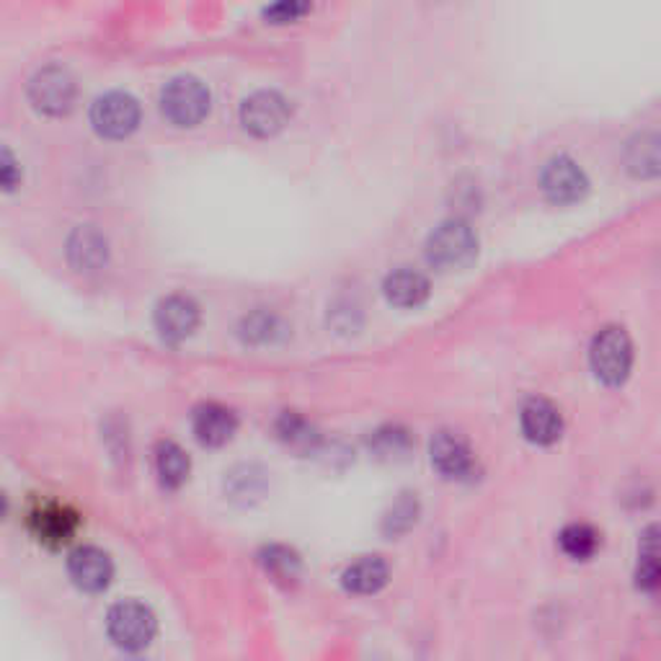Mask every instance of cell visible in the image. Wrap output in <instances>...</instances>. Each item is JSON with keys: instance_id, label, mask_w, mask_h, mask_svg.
Wrapping results in <instances>:
<instances>
[{"instance_id": "obj_10", "label": "cell", "mask_w": 661, "mask_h": 661, "mask_svg": "<svg viewBox=\"0 0 661 661\" xmlns=\"http://www.w3.org/2000/svg\"><path fill=\"white\" fill-rule=\"evenodd\" d=\"M68 574L78 590H83L88 594H99L107 590L111 579H115V563H111L109 553H103L101 547L86 545L70 553Z\"/></svg>"}, {"instance_id": "obj_3", "label": "cell", "mask_w": 661, "mask_h": 661, "mask_svg": "<svg viewBox=\"0 0 661 661\" xmlns=\"http://www.w3.org/2000/svg\"><path fill=\"white\" fill-rule=\"evenodd\" d=\"M109 639L125 651H142L158 633V620L142 602L127 600L109 610L107 615Z\"/></svg>"}, {"instance_id": "obj_13", "label": "cell", "mask_w": 661, "mask_h": 661, "mask_svg": "<svg viewBox=\"0 0 661 661\" xmlns=\"http://www.w3.org/2000/svg\"><path fill=\"white\" fill-rule=\"evenodd\" d=\"M191 430L199 445L205 447H223L233 440V434L238 430V418L230 408L220 406V403H205L195 411L191 418Z\"/></svg>"}, {"instance_id": "obj_26", "label": "cell", "mask_w": 661, "mask_h": 661, "mask_svg": "<svg viewBox=\"0 0 661 661\" xmlns=\"http://www.w3.org/2000/svg\"><path fill=\"white\" fill-rule=\"evenodd\" d=\"M418 520V499L416 494H401L383 517V532L388 537H398L408 532Z\"/></svg>"}, {"instance_id": "obj_4", "label": "cell", "mask_w": 661, "mask_h": 661, "mask_svg": "<svg viewBox=\"0 0 661 661\" xmlns=\"http://www.w3.org/2000/svg\"><path fill=\"white\" fill-rule=\"evenodd\" d=\"M160 109L176 127H197L209 115L207 86L191 76L168 80L160 93Z\"/></svg>"}, {"instance_id": "obj_28", "label": "cell", "mask_w": 661, "mask_h": 661, "mask_svg": "<svg viewBox=\"0 0 661 661\" xmlns=\"http://www.w3.org/2000/svg\"><path fill=\"white\" fill-rule=\"evenodd\" d=\"M310 11V6H297V3H279V6H272L266 8L264 16L266 19H272L274 23H287V21H295L300 19Z\"/></svg>"}, {"instance_id": "obj_9", "label": "cell", "mask_w": 661, "mask_h": 661, "mask_svg": "<svg viewBox=\"0 0 661 661\" xmlns=\"http://www.w3.org/2000/svg\"><path fill=\"white\" fill-rule=\"evenodd\" d=\"M432 465L442 473V479L465 481L475 473V455L463 434L442 430L432 437L430 445Z\"/></svg>"}, {"instance_id": "obj_24", "label": "cell", "mask_w": 661, "mask_h": 661, "mask_svg": "<svg viewBox=\"0 0 661 661\" xmlns=\"http://www.w3.org/2000/svg\"><path fill=\"white\" fill-rule=\"evenodd\" d=\"M259 561L266 569V574L277 579V582H293V579L300 576V559H297L295 551H289L285 545L264 547Z\"/></svg>"}, {"instance_id": "obj_15", "label": "cell", "mask_w": 661, "mask_h": 661, "mask_svg": "<svg viewBox=\"0 0 661 661\" xmlns=\"http://www.w3.org/2000/svg\"><path fill=\"white\" fill-rule=\"evenodd\" d=\"M68 259L78 272H99L109 262V240L93 225H80L68 240Z\"/></svg>"}, {"instance_id": "obj_21", "label": "cell", "mask_w": 661, "mask_h": 661, "mask_svg": "<svg viewBox=\"0 0 661 661\" xmlns=\"http://www.w3.org/2000/svg\"><path fill=\"white\" fill-rule=\"evenodd\" d=\"M628 171L635 176H654L659 171V137L654 132H643L628 145L625 152Z\"/></svg>"}, {"instance_id": "obj_11", "label": "cell", "mask_w": 661, "mask_h": 661, "mask_svg": "<svg viewBox=\"0 0 661 661\" xmlns=\"http://www.w3.org/2000/svg\"><path fill=\"white\" fill-rule=\"evenodd\" d=\"M31 532H34L39 543L60 547L72 540L78 532V514L66 504L47 502L39 504L34 512H31Z\"/></svg>"}, {"instance_id": "obj_7", "label": "cell", "mask_w": 661, "mask_h": 661, "mask_svg": "<svg viewBox=\"0 0 661 661\" xmlns=\"http://www.w3.org/2000/svg\"><path fill=\"white\" fill-rule=\"evenodd\" d=\"M240 122L256 137H272L285 130L289 122V103L277 91H259L244 101Z\"/></svg>"}, {"instance_id": "obj_8", "label": "cell", "mask_w": 661, "mask_h": 661, "mask_svg": "<svg viewBox=\"0 0 661 661\" xmlns=\"http://www.w3.org/2000/svg\"><path fill=\"white\" fill-rule=\"evenodd\" d=\"M540 187L555 205H571V201H579L586 195L590 181H586V174L576 160H571L569 156H555L547 160L543 174H540Z\"/></svg>"}, {"instance_id": "obj_27", "label": "cell", "mask_w": 661, "mask_h": 661, "mask_svg": "<svg viewBox=\"0 0 661 661\" xmlns=\"http://www.w3.org/2000/svg\"><path fill=\"white\" fill-rule=\"evenodd\" d=\"M21 166L19 160H16V156L8 148H3L0 145V189L11 191L21 184Z\"/></svg>"}, {"instance_id": "obj_16", "label": "cell", "mask_w": 661, "mask_h": 661, "mask_svg": "<svg viewBox=\"0 0 661 661\" xmlns=\"http://www.w3.org/2000/svg\"><path fill=\"white\" fill-rule=\"evenodd\" d=\"M383 289L388 303L396 305V308H418V305H424L426 297H430V279H426L422 272L401 266V269L391 272L388 277H385Z\"/></svg>"}, {"instance_id": "obj_22", "label": "cell", "mask_w": 661, "mask_h": 661, "mask_svg": "<svg viewBox=\"0 0 661 661\" xmlns=\"http://www.w3.org/2000/svg\"><path fill=\"white\" fill-rule=\"evenodd\" d=\"M561 551L574 561H586L592 559L600 547V532H596L592 525H584V522H574V525L563 527L559 535Z\"/></svg>"}, {"instance_id": "obj_6", "label": "cell", "mask_w": 661, "mask_h": 661, "mask_svg": "<svg viewBox=\"0 0 661 661\" xmlns=\"http://www.w3.org/2000/svg\"><path fill=\"white\" fill-rule=\"evenodd\" d=\"M31 103L45 115L60 117L68 115L76 103V80H72L70 72L60 66H50L39 70L34 78H31L29 86Z\"/></svg>"}, {"instance_id": "obj_18", "label": "cell", "mask_w": 661, "mask_h": 661, "mask_svg": "<svg viewBox=\"0 0 661 661\" xmlns=\"http://www.w3.org/2000/svg\"><path fill=\"white\" fill-rule=\"evenodd\" d=\"M189 455L176 442H158L156 447V473L166 489H179L189 479Z\"/></svg>"}, {"instance_id": "obj_14", "label": "cell", "mask_w": 661, "mask_h": 661, "mask_svg": "<svg viewBox=\"0 0 661 661\" xmlns=\"http://www.w3.org/2000/svg\"><path fill=\"white\" fill-rule=\"evenodd\" d=\"M520 422L525 437L530 442H535V445H553V442H559L563 432V418L559 414V408L545 398L527 401L525 406H522Z\"/></svg>"}, {"instance_id": "obj_23", "label": "cell", "mask_w": 661, "mask_h": 661, "mask_svg": "<svg viewBox=\"0 0 661 661\" xmlns=\"http://www.w3.org/2000/svg\"><path fill=\"white\" fill-rule=\"evenodd\" d=\"M411 447H414V440L401 426H383L369 437V450L381 461H403L411 453Z\"/></svg>"}, {"instance_id": "obj_12", "label": "cell", "mask_w": 661, "mask_h": 661, "mask_svg": "<svg viewBox=\"0 0 661 661\" xmlns=\"http://www.w3.org/2000/svg\"><path fill=\"white\" fill-rule=\"evenodd\" d=\"M199 326V305L187 295H171L158 303L156 328L166 342H184Z\"/></svg>"}, {"instance_id": "obj_20", "label": "cell", "mask_w": 661, "mask_h": 661, "mask_svg": "<svg viewBox=\"0 0 661 661\" xmlns=\"http://www.w3.org/2000/svg\"><path fill=\"white\" fill-rule=\"evenodd\" d=\"M277 434L285 445L297 450V453H313L320 442V434L316 426H313L308 418L295 414V411H287V414L279 416Z\"/></svg>"}, {"instance_id": "obj_17", "label": "cell", "mask_w": 661, "mask_h": 661, "mask_svg": "<svg viewBox=\"0 0 661 661\" xmlns=\"http://www.w3.org/2000/svg\"><path fill=\"white\" fill-rule=\"evenodd\" d=\"M388 563L377 555H365V559L354 561L352 566H346L342 574V584L346 592L352 594H375L388 584Z\"/></svg>"}, {"instance_id": "obj_29", "label": "cell", "mask_w": 661, "mask_h": 661, "mask_svg": "<svg viewBox=\"0 0 661 661\" xmlns=\"http://www.w3.org/2000/svg\"><path fill=\"white\" fill-rule=\"evenodd\" d=\"M6 512H8V499L3 494V489H0V520L6 517Z\"/></svg>"}, {"instance_id": "obj_5", "label": "cell", "mask_w": 661, "mask_h": 661, "mask_svg": "<svg viewBox=\"0 0 661 661\" xmlns=\"http://www.w3.org/2000/svg\"><path fill=\"white\" fill-rule=\"evenodd\" d=\"M91 125L96 127V132L109 137V140H122L140 125V103L130 93L111 91L96 99L91 109Z\"/></svg>"}, {"instance_id": "obj_25", "label": "cell", "mask_w": 661, "mask_h": 661, "mask_svg": "<svg viewBox=\"0 0 661 661\" xmlns=\"http://www.w3.org/2000/svg\"><path fill=\"white\" fill-rule=\"evenodd\" d=\"M659 547H657V527H649L641 537V555H639V571H635V582L643 592H654L659 586Z\"/></svg>"}, {"instance_id": "obj_2", "label": "cell", "mask_w": 661, "mask_h": 661, "mask_svg": "<svg viewBox=\"0 0 661 661\" xmlns=\"http://www.w3.org/2000/svg\"><path fill=\"white\" fill-rule=\"evenodd\" d=\"M590 362H592V373L596 375V381H602L604 385H623L631 375V365H633V344L623 328L618 326H608L602 328L600 334L594 336L592 349H590Z\"/></svg>"}, {"instance_id": "obj_1", "label": "cell", "mask_w": 661, "mask_h": 661, "mask_svg": "<svg viewBox=\"0 0 661 661\" xmlns=\"http://www.w3.org/2000/svg\"><path fill=\"white\" fill-rule=\"evenodd\" d=\"M479 254V238L465 220H445L426 238V259L442 272L463 269Z\"/></svg>"}, {"instance_id": "obj_19", "label": "cell", "mask_w": 661, "mask_h": 661, "mask_svg": "<svg viewBox=\"0 0 661 661\" xmlns=\"http://www.w3.org/2000/svg\"><path fill=\"white\" fill-rule=\"evenodd\" d=\"M238 334L246 344L266 346V344L279 342L287 331H285V324H282V318L277 316V313L254 310V313H248V316H244V320H240Z\"/></svg>"}]
</instances>
